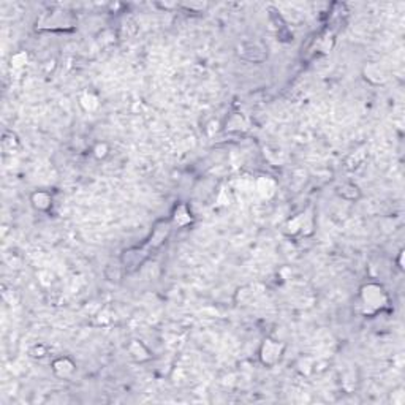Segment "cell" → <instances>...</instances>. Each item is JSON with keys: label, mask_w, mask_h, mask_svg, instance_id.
<instances>
[{"label": "cell", "mask_w": 405, "mask_h": 405, "mask_svg": "<svg viewBox=\"0 0 405 405\" xmlns=\"http://www.w3.org/2000/svg\"><path fill=\"white\" fill-rule=\"evenodd\" d=\"M366 79H369L374 84H381V83H385L386 76L380 67H377V65H371V67L366 68Z\"/></svg>", "instance_id": "cell-8"}, {"label": "cell", "mask_w": 405, "mask_h": 405, "mask_svg": "<svg viewBox=\"0 0 405 405\" xmlns=\"http://www.w3.org/2000/svg\"><path fill=\"white\" fill-rule=\"evenodd\" d=\"M339 195L347 201H356L361 198V190L355 184H343V186L339 188Z\"/></svg>", "instance_id": "cell-7"}, {"label": "cell", "mask_w": 405, "mask_h": 405, "mask_svg": "<svg viewBox=\"0 0 405 405\" xmlns=\"http://www.w3.org/2000/svg\"><path fill=\"white\" fill-rule=\"evenodd\" d=\"M173 220H174V223L178 225V226H187V225L191 223L193 217H191V212L188 211L187 206L186 204H181V206H178V208H176Z\"/></svg>", "instance_id": "cell-6"}, {"label": "cell", "mask_w": 405, "mask_h": 405, "mask_svg": "<svg viewBox=\"0 0 405 405\" xmlns=\"http://www.w3.org/2000/svg\"><path fill=\"white\" fill-rule=\"evenodd\" d=\"M109 152H111L109 144L105 141H100L97 144H93V147H92V156L97 160H105L109 156Z\"/></svg>", "instance_id": "cell-10"}, {"label": "cell", "mask_w": 405, "mask_h": 405, "mask_svg": "<svg viewBox=\"0 0 405 405\" xmlns=\"http://www.w3.org/2000/svg\"><path fill=\"white\" fill-rule=\"evenodd\" d=\"M285 353V345L280 341H276L272 337H266L260 345L258 358L260 363L266 367H274L280 363V359Z\"/></svg>", "instance_id": "cell-2"}, {"label": "cell", "mask_w": 405, "mask_h": 405, "mask_svg": "<svg viewBox=\"0 0 405 405\" xmlns=\"http://www.w3.org/2000/svg\"><path fill=\"white\" fill-rule=\"evenodd\" d=\"M79 105L83 106L86 111H95V109L98 108V98L95 97L93 93L91 92H86L84 95H81V98H79Z\"/></svg>", "instance_id": "cell-9"}, {"label": "cell", "mask_w": 405, "mask_h": 405, "mask_svg": "<svg viewBox=\"0 0 405 405\" xmlns=\"http://www.w3.org/2000/svg\"><path fill=\"white\" fill-rule=\"evenodd\" d=\"M359 303L366 315H374L386 306L388 294L381 285L371 282L359 288Z\"/></svg>", "instance_id": "cell-1"}, {"label": "cell", "mask_w": 405, "mask_h": 405, "mask_svg": "<svg viewBox=\"0 0 405 405\" xmlns=\"http://www.w3.org/2000/svg\"><path fill=\"white\" fill-rule=\"evenodd\" d=\"M127 351H128V356L133 359L135 363H146V361H149L152 358L149 348H147L141 341H131L127 345Z\"/></svg>", "instance_id": "cell-5"}, {"label": "cell", "mask_w": 405, "mask_h": 405, "mask_svg": "<svg viewBox=\"0 0 405 405\" xmlns=\"http://www.w3.org/2000/svg\"><path fill=\"white\" fill-rule=\"evenodd\" d=\"M53 195L46 190H35L31 193V204L38 212H49L53 209Z\"/></svg>", "instance_id": "cell-4"}, {"label": "cell", "mask_w": 405, "mask_h": 405, "mask_svg": "<svg viewBox=\"0 0 405 405\" xmlns=\"http://www.w3.org/2000/svg\"><path fill=\"white\" fill-rule=\"evenodd\" d=\"M2 144H3L5 149L13 151L14 147L19 146V139H18L16 135L11 133V131H5V133H3V139H2Z\"/></svg>", "instance_id": "cell-13"}, {"label": "cell", "mask_w": 405, "mask_h": 405, "mask_svg": "<svg viewBox=\"0 0 405 405\" xmlns=\"http://www.w3.org/2000/svg\"><path fill=\"white\" fill-rule=\"evenodd\" d=\"M226 128L228 130H242V128H246L244 117H242L241 114H233L230 119H228V122H226Z\"/></svg>", "instance_id": "cell-11"}, {"label": "cell", "mask_w": 405, "mask_h": 405, "mask_svg": "<svg viewBox=\"0 0 405 405\" xmlns=\"http://www.w3.org/2000/svg\"><path fill=\"white\" fill-rule=\"evenodd\" d=\"M51 369H53V374L57 378H71L76 372V363L68 356H61L56 358L51 364Z\"/></svg>", "instance_id": "cell-3"}, {"label": "cell", "mask_w": 405, "mask_h": 405, "mask_svg": "<svg viewBox=\"0 0 405 405\" xmlns=\"http://www.w3.org/2000/svg\"><path fill=\"white\" fill-rule=\"evenodd\" d=\"M48 347L43 343H35L33 347L29 350V356L33 358V359H43L48 356Z\"/></svg>", "instance_id": "cell-12"}, {"label": "cell", "mask_w": 405, "mask_h": 405, "mask_svg": "<svg viewBox=\"0 0 405 405\" xmlns=\"http://www.w3.org/2000/svg\"><path fill=\"white\" fill-rule=\"evenodd\" d=\"M27 59H29L27 53H24V51H19V53L11 56V65L14 68H21L27 63Z\"/></svg>", "instance_id": "cell-14"}]
</instances>
